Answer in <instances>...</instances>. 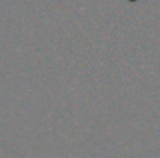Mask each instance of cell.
<instances>
[{"mask_svg":"<svg viewBox=\"0 0 160 158\" xmlns=\"http://www.w3.org/2000/svg\"><path fill=\"white\" fill-rule=\"evenodd\" d=\"M129 3H135V2H139V0H128Z\"/></svg>","mask_w":160,"mask_h":158,"instance_id":"1","label":"cell"}]
</instances>
